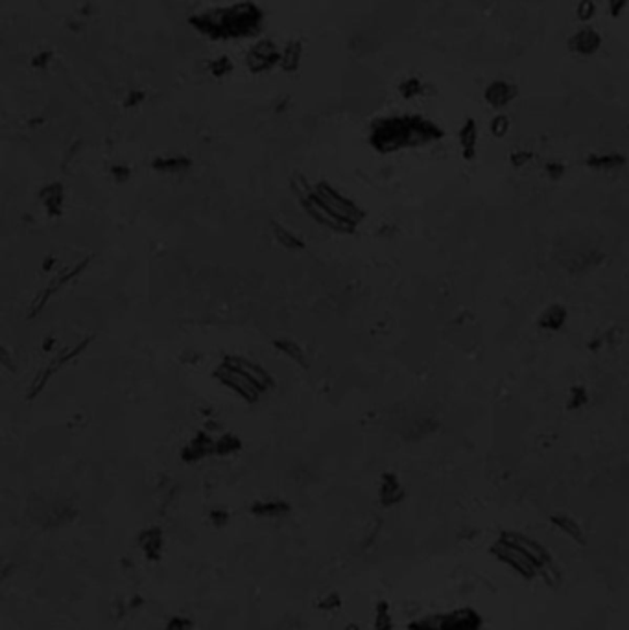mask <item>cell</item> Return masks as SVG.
<instances>
[{
	"mask_svg": "<svg viewBox=\"0 0 629 630\" xmlns=\"http://www.w3.org/2000/svg\"><path fill=\"white\" fill-rule=\"evenodd\" d=\"M443 138L436 122L421 115L386 116L371 127L370 142L381 154H395L406 148H419Z\"/></svg>",
	"mask_w": 629,
	"mask_h": 630,
	"instance_id": "obj_1",
	"label": "cell"
},
{
	"mask_svg": "<svg viewBox=\"0 0 629 630\" xmlns=\"http://www.w3.org/2000/svg\"><path fill=\"white\" fill-rule=\"evenodd\" d=\"M587 400H589V396H587L585 387H572V389H570V395H569L570 409H580V407L585 406Z\"/></svg>",
	"mask_w": 629,
	"mask_h": 630,
	"instance_id": "obj_29",
	"label": "cell"
},
{
	"mask_svg": "<svg viewBox=\"0 0 629 630\" xmlns=\"http://www.w3.org/2000/svg\"><path fill=\"white\" fill-rule=\"evenodd\" d=\"M393 614L388 601H379L375 604V620H373V630H393Z\"/></svg>",
	"mask_w": 629,
	"mask_h": 630,
	"instance_id": "obj_20",
	"label": "cell"
},
{
	"mask_svg": "<svg viewBox=\"0 0 629 630\" xmlns=\"http://www.w3.org/2000/svg\"><path fill=\"white\" fill-rule=\"evenodd\" d=\"M273 234H275L277 241H279L281 245L286 247V249L299 251V249H303L304 247V241L301 240L295 232H292V230L288 229V227H284V225L273 223Z\"/></svg>",
	"mask_w": 629,
	"mask_h": 630,
	"instance_id": "obj_19",
	"label": "cell"
},
{
	"mask_svg": "<svg viewBox=\"0 0 629 630\" xmlns=\"http://www.w3.org/2000/svg\"><path fill=\"white\" fill-rule=\"evenodd\" d=\"M281 52L275 48V44L271 43V41H262V43L255 44L253 48L249 50V68H253L257 72L268 71V68L275 65L277 61H281Z\"/></svg>",
	"mask_w": 629,
	"mask_h": 630,
	"instance_id": "obj_10",
	"label": "cell"
},
{
	"mask_svg": "<svg viewBox=\"0 0 629 630\" xmlns=\"http://www.w3.org/2000/svg\"><path fill=\"white\" fill-rule=\"evenodd\" d=\"M596 2L594 0H580L578 6H576V17H578V21L587 24V22H591L594 17H596Z\"/></svg>",
	"mask_w": 629,
	"mask_h": 630,
	"instance_id": "obj_24",
	"label": "cell"
},
{
	"mask_svg": "<svg viewBox=\"0 0 629 630\" xmlns=\"http://www.w3.org/2000/svg\"><path fill=\"white\" fill-rule=\"evenodd\" d=\"M240 448H242V443L233 433H224L221 438L215 441V455H231Z\"/></svg>",
	"mask_w": 629,
	"mask_h": 630,
	"instance_id": "obj_22",
	"label": "cell"
},
{
	"mask_svg": "<svg viewBox=\"0 0 629 630\" xmlns=\"http://www.w3.org/2000/svg\"><path fill=\"white\" fill-rule=\"evenodd\" d=\"M484 620L473 609H456L453 612L430 614L408 623V630H482Z\"/></svg>",
	"mask_w": 629,
	"mask_h": 630,
	"instance_id": "obj_5",
	"label": "cell"
},
{
	"mask_svg": "<svg viewBox=\"0 0 629 630\" xmlns=\"http://www.w3.org/2000/svg\"><path fill=\"white\" fill-rule=\"evenodd\" d=\"M343 630H362V629H360V627L356 625V623H349V625L345 627V629H343Z\"/></svg>",
	"mask_w": 629,
	"mask_h": 630,
	"instance_id": "obj_34",
	"label": "cell"
},
{
	"mask_svg": "<svg viewBox=\"0 0 629 630\" xmlns=\"http://www.w3.org/2000/svg\"><path fill=\"white\" fill-rule=\"evenodd\" d=\"M277 351H281L284 356H288L292 362L299 363V365H307V354L301 346L292 340H277L275 341Z\"/></svg>",
	"mask_w": 629,
	"mask_h": 630,
	"instance_id": "obj_21",
	"label": "cell"
},
{
	"mask_svg": "<svg viewBox=\"0 0 629 630\" xmlns=\"http://www.w3.org/2000/svg\"><path fill=\"white\" fill-rule=\"evenodd\" d=\"M194 621L188 615H172L170 620L166 621L165 630H192Z\"/></svg>",
	"mask_w": 629,
	"mask_h": 630,
	"instance_id": "obj_28",
	"label": "cell"
},
{
	"mask_svg": "<svg viewBox=\"0 0 629 630\" xmlns=\"http://www.w3.org/2000/svg\"><path fill=\"white\" fill-rule=\"evenodd\" d=\"M567 317H569V313H567L565 306H561V304H552V306H548L547 310L541 313L539 326L548 330V332H558V330H561L565 326Z\"/></svg>",
	"mask_w": 629,
	"mask_h": 630,
	"instance_id": "obj_17",
	"label": "cell"
},
{
	"mask_svg": "<svg viewBox=\"0 0 629 630\" xmlns=\"http://www.w3.org/2000/svg\"><path fill=\"white\" fill-rule=\"evenodd\" d=\"M531 159H534V154L528 151V149H517V151H513L511 157H509V160H511V165H513L515 168H522V166L530 165Z\"/></svg>",
	"mask_w": 629,
	"mask_h": 630,
	"instance_id": "obj_31",
	"label": "cell"
},
{
	"mask_svg": "<svg viewBox=\"0 0 629 630\" xmlns=\"http://www.w3.org/2000/svg\"><path fill=\"white\" fill-rule=\"evenodd\" d=\"M138 548L144 553V557L152 562H157L163 557V551H165V535H163V529L157 526L154 527H146L143 531L138 532L137 537Z\"/></svg>",
	"mask_w": 629,
	"mask_h": 630,
	"instance_id": "obj_9",
	"label": "cell"
},
{
	"mask_svg": "<svg viewBox=\"0 0 629 630\" xmlns=\"http://www.w3.org/2000/svg\"><path fill=\"white\" fill-rule=\"evenodd\" d=\"M550 521H552V526L556 527L559 532H563L565 537L570 538L572 542L580 544V546L585 544V532H583V529H581L580 524H578V521H576L570 515H565V512H556V515L550 516Z\"/></svg>",
	"mask_w": 629,
	"mask_h": 630,
	"instance_id": "obj_15",
	"label": "cell"
},
{
	"mask_svg": "<svg viewBox=\"0 0 629 630\" xmlns=\"http://www.w3.org/2000/svg\"><path fill=\"white\" fill-rule=\"evenodd\" d=\"M215 376L226 387L235 391L240 398H244L249 404H253V402H257L260 396L264 395V391L260 389L259 385L253 382V378L249 376L246 363H244V358H224L220 365H218V369L215 371Z\"/></svg>",
	"mask_w": 629,
	"mask_h": 630,
	"instance_id": "obj_4",
	"label": "cell"
},
{
	"mask_svg": "<svg viewBox=\"0 0 629 630\" xmlns=\"http://www.w3.org/2000/svg\"><path fill=\"white\" fill-rule=\"evenodd\" d=\"M489 553H491L498 562H502V564L508 566L509 570H513L517 575H520L522 579H526V581H531V579L541 577L539 566H537L536 562L517 546V544L511 542L508 535L504 531L500 532L497 540L491 544Z\"/></svg>",
	"mask_w": 629,
	"mask_h": 630,
	"instance_id": "obj_6",
	"label": "cell"
},
{
	"mask_svg": "<svg viewBox=\"0 0 629 630\" xmlns=\"http://www.w3.org/2000/svg\"><path fill=\"white\" fill-rule=\"evenodd\" d=\"M41 201H43L44 209L48 210L52 216L61 214V209H63V188H61V185H57V183L48 185L41 192Z\"/></svg>",
	"mask_w": 629,
	"mask_h": 630,
	"instance_id": "obj_18",
	"label": "cell"
},
{
	"mask_svg": "<svg viewBox=\"0 0 629 630\" xmlns=\"http://www.w3.org/2000/svg\"><path fill=\"white\" fill-rule=\"evenodd\" d=\"M602 43V33L592 26H583L570 35L569 48L572 54L580 55V57H592L600 52Z\"/></svg>",
	"mask_w": 629,
	"mask_h": 630,
	"instance_id": "obj_7",
	"label": "cell"
},
{
	"mask_svg": "<svg viewBox=\"0 0 629 630\" xmlns=\"http://www.w3.org/2000/svg\"><path fill=\"white\" fill-rule=\"evenodd\" d=\"M519 96V89L517 85L506 80H495L484 89V100L486 104L493 109H506L508 105H511L515 102V98Z\"/></svg>",
	"mask_w": 629,
	"mask_h": 630,
	"instance_id": "obj_8",
	"label": "cell"
},
{
	"mask_svg": "<svg viewBox=\"0 0 629 630\" xmlns=\"http://www.w3.org/2000/svg\"><path fill=\"white\" fill-rule=\"evenodd\" d=\"M192 24L196 30L212 39L249 37L260 30L262 15L255 6L238 4L209 13H199L192 19Z\"/></svg>",
	"mask_w": 629,
	"mask_h": 630,
	"instance_id": "obj_3",
	"label": "cell"
},
{
	"mask_svg": "<svg viewBox=\"0 0 629 630\" xmlns=\"http://www.w3.org/2000/svg\"><path fill=\"white\" fill-rule=\"evenodd\" d=\"M423 91H425V87H423V83H421L417 77H410V80H406V82L401 85V93H403L404 98L408 100L421 96Z\"/></svg>",
	"mask_w": 629,
	"mask_h": 630,
	"instance_id": "obj_27",
	"label": "cell"
},
{
	"mask_svg": "<svg viewBox=\"0 0 629 630\" xmlns=\"http://www.w3.org/2000/svg\"><path fill=\"white\" fill-rule=\"evenodd\" d=\"M215 454V441L207 433H198L190 443L183 448L181 459L185 463H198L207 455Z\"/></svg>",
	"mask_w": 629,
	"mask_h": 630,
	"instance_id": "obj_13",
	"label": "cell"
},
{
	"mask_svg": "<svg viewBox=\"0 0 629 630\" xmlns=\"http://www.w3.org/2000/svg\"><path fill=\"white\" fill-rule=\"evenodd\" d=\"M292 510V505L284 499H260L249 507V512L257 518H282Z\"/></svg>",
	"mask_w": 629,
	"mask_h": 630,
	"instance_id": "obj_14",
	"label": "cell"
},
{
	"mask_svg": "<svg viewBox=\"0 0 629 630\" xmlns=\"http://www.w3.org/2000/svg\"><path fill=\"white\" fill-rule=\"evenodd\" d=\"M299 198L303 209L316 223L336 232H353L365 218L364 210L353 199L345 198L329 183H318Z\"/></svg>",
	"mask_w": 629,
	"mask_h": 630,
	"instance_id": "obj_2",
	"label": "cell"
},
{
	"mask_svg": "<svg viewBox=\"0 0 629 630\" xmlns=\"http://www.w3.org/2000/svg\"><path fill=\"white\" fill-rule=\"evenodd\" d=\"M626 157L622 154H592L587 159V166L596 172H617L626 166Z\"/></svg>",
	"mask_w": 629,
	"mask_h": 630,
	"instance_id": "obj_16",
	"label": "cell"
},
{
	"mask_svg": "<svg viewBox=\"0 0 629 630\" xmlns=\"http://www.w3.org/2000/svg\"><path fill=\"white\" fill-rule=\"evenodd\" d=\"M629 0H608L609 6V15L613 17V19H619V17L624 15L626 8H628Z\"/></svg>",
	"mask_w": 629,
	"mask_h": 630,
	"instance_id": "obj_32",
	"label": "cell"
},
{
	"mask_svg": "<svg viewBox=\"0 0 629 630\" xmlns=\"http://www.w3.org/2000/svg\"><path fill=\"white\" fill-rule=\"evenodd\" d=\"M489 129H491L493 137L504 138L509 133V129H511V120H509V116L504 115V113L497 115L491 120V124H489Z\"/></svg>",
	"mask_w": 629,
	"mask_h": 630,
	"instance_id": "obj_25",
	"label": "cell"
},
{
	"mask_svg": "<svg viewBox=\"0 0 629 630\" xmlns=\"http://www.w3.org/2000/svg\"><path fill=\"white\" fill-rule=\"evenodd\" d=\"M545 170H547V176L550 177V179H554V181H558V179H561V177L565 176V172H567V168H565V165L558 163V160H552V163H548Z\"/></svg>",
	"mask_w": 629,
	"mask_h": 630,
	"instance_id": "obj_33",
	"label": "cell"
},
{
	"mask_svg": "<svg viewBox=\"0 0 629 630\" xmlns=\"http://www.w3.org/2000/svg\"><path fill=\"white\" fill-rule=\"evenodd\" d=\"M155 170L159 172H181L187 170L190 166V160L185 157H165V159H157L154 163Z\"/></svg>",
	"mask_w": 629,
	"mask_h": 630,
	"instance_id": "obj_23",
	"label": "cell"
},
{
	"mask_svg": "<svg viewBox=\"0 0 629 630\" xmlns=\"http://www.w3.org/2000/svg\"><path fill=\"white\" fill-rule=\"evenodd\" d=\"M229 518L231 516H229V512L226 509H212L209 512V521L216 529H224L229 524Z\"/></svg>",
	"mask_w": 629,
	"mask_h": 630,
	"instance_id": "obj_30",
	"label": "cell"
},
{
	"mask_svg": "<svg viewBox=\"0 0 629 630\" xmlns=\"http://www.w3.org/2000/svg\"><path fill=\"white\" fill-rule=\"evenodd\" d=\"M318 609L321 612H325V614H332V612H336V610L342 609V597H340V593L331 592L323 595V597L318 601Z\"/></svg>",
	"mask_w": 629,
	"mask_h": 630,
	"instance_id": "obj_26",
	"label": "cell"
},
{
	"mask_svg": "<svg viewBox=\"0 0 629 630\" xmlns=\"http://www.w3.org/2000/svg\"><path fill=\"white\" fill-rule=\"evenodd\" d=\"M458 142L462 149V157L465 160H475L478 155V142H480V129L475 118H467L458 131Z\"/></svg>",
	"mask_w": 629,
	"mask_h": 630,
	"instance_id": "obj_11",
	"label": "cell"
},
{
	"mask_svg": "<svg viewBox=\"0 0 629 630\" xmlns=\"http://www.w3.org/2000/svg\"><path fill=\"white\" fill-rule=\"evenodd\" d=\"M406 496V490H404L403 483L399 481V477L392 472H388L384 474L381 479V487H379V501H381L382 507H395L404 499Z\"/></svg>",
	"mask_w": 629,
	"mask_h": 630,
	"instance_id": "obj_12",
	"label": "cell"
}]
</instances>
